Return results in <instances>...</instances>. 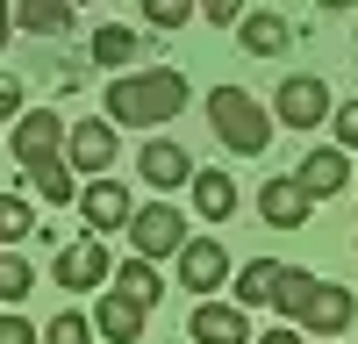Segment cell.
<instances>
[{
    "label": "cell",
    "mask_w": 358,
    "mask_h": 344,
    "mask_svg": "<svg viewBox=\"0 0 358 344\" xmlns=\"http://www.w3.org/2000/svg\"><path fill=\"white\" fill-rule=\"evenodd\" d=\"M172 115H187V72L143 65V72L108 79V122L115 129H165Z\"/></svg>",
    "instance_id": "cell-1"
},
{
    "label": "cell",
    "mask_w": 358,
    "mask_h": 344,
    "mask_svg": "<svg viewBox=\"0 0 358 344\" xmlns=\"http://www.w3.org/2000/svg\"><path fill=\"white\" fill-rule=\"evenodd\" d=\"M208 122H215V136L229 143V151L244 158H265V143H273V108H258L244 86H208Z\"/></svg>",
    "instance_id": "cell-2"
},
{
    "label": "cell",
    "mask_w": 358,
    "mask_h": 344,
    "mask_svg": "<svg viewBox=\"0 0 358 344\" xmlns=\"http://www.w3.org/2000/svg\"><path fill=\"white\" fill-rule=\"evenodd\" d=\"M330 86H322L315 72H294V79H280V94H273V122H287V129H315V122H330Z\"/></svg>",
    "instance_id": "cell-3"
},
{
    "label": "cell",
    "mask_w": 358,
    "mask_h": 344,
    "mask_svg": "<svg viewBox=\"0 0 358 344\" xmlns=\"http://www.w3.org/2000/svg\"><path fill=\"white\" fill-rule=\"evenodd\" d=\"M351 315H358V294H351V287H337V280H315L294 323H301L308 337H344V330H351Z\"/></svg>",
    "instance_id": "cell-4"
},
{
    "label": "cell",
    "mask_w": 358,
    "mask_h": 344,
    "mask_svg": "<svg viewBox=\"0 0 358 344\" xmlns=\"http://www.w3.org/2000/svg\"><path fill=\"white\" fill-rule=\"evenodd\" d=\"M179 244H187V215H179V208L151 201V208L129 215V251H143V258H179Z\"/></svg>",
    "instance_id": "cell-5"
},
{
    "label": "cell",
    "mask_w": 358,
    "mask_h": 344,
    "mask_svg": "<svg viewBox=\"0 0 358 344\" xmlns=\"http://www.w3.org/2000/svg\"><path fill=\"white\" fill-rule=\"evenodd\" d=\"M65 115H50V108H22L15 115V158L22 165H43V158H65Z\"/></svg>",
    "instance_id": "cell-6"
},
{
    "label": "cell",
    "mask_w": 358,
    "mask_h": 344,
    "mask_svg": "<svg viewBox=\"0 0 358 344\" xmlns=\"http://www.w3.org/2000/svg\"><path fill=\"white\" fill-rule=\"evenodd\" d=\"M258 215L273 222V229H308V215H315V194L294 180V172H273V180L258 187Z\"/></svg>",
    "instance_id": "cell-7"
},
{
    "label": "cell",
    "mask_w": 358,
    "mask_h": 344,
    "mask_svg": "<svg viewBox=\"0 0 358 344\" xmlns=\"http://www.w3.org/2000/svg\"><path fill=\"white\" fill-rule=\"evenodd\" d=\"M187 337L194 344H251V308H236V301H194L187 315Z\"/></svg>",
    "instance_id": "cell-8"
},
{
    "label": "cell",
    "mask_w": 358,
    "mask_h": 344,
    "mask_svg": "<svg viewBox=\"0 0 358 344\" xmlns=\"http://www.w3.org/2000/svg\"><path fill=\"white\" fill-rule=\"evenodd\" d=\"M136 180H143V187H158V194H172V187H194V158H187V143L151 136V143L136 151Z\"/></svg>",
    "instance_id": "cell-9"
},
{
    "label": "cell",
    "mask_w": 358,
    "mask_h": 344,
    "mask_svg": "<svg viewBox=\"0 0 358 344\" xmlns=\"http://www.w3.org/2000/svg\"><path fill=\"white\" fill-rule=\"evenodd\" d=\"M172 266H179V287H187V294H215V287L229 280V251L215 237H187Z\"/></svg>",
    "instance_id": "cell-10"
},
{
    "label": "cell",
    "mask_w": 358,
    "mask_h": 344,
    "mask_svg": "<svg viewBox=\"0 0 358 344\" xmlns=\"http://www.w3.org/2000/svg\"><path fill=\"white\" fill-rule=\"evenodd\" d=\"M79 215H86V229H94V237H101V229H129V187L122 180H108V172H94V180H86L79 187Z\"/></svg>",
    "instance_id": "cell-11"
},
{
    "label": "cell",
    "mask_w": 358,
    "mask_h": 344,
    "mask_svg": "<svg viewBox=\"0 0 358 344\" xmlns=\"http://www.w3.org/2000/svg\"><path fill=\"white\" fill-rule=\"evenodd\" d=\"M143 323H151V308L122 287H101V308H94V330L101 344H143Z\"/></svg>",
    "instance_id": "cell-12"
},
{
    "label": "cell",
    "mask_w": 358,
    "mask_h": 344,
    "mask_svg": "<svg viewBox=\"0 0 358 344\" xmlns=\"http://www.w3.org/2000/svg\"><path fill=\"white\" fill-rule=\"evenodd\" d=\"M101 280H115V258L101 251V237H79V244L57 251V287H65V294H86V287H101Z\"/></svg>",
    "instance_id": "cell-13"
},
{
    "label": "cell",
    "mask_w": 358,
    "mask_h": 344,
    "mask_svg": "<svg viewBox=\"0 0 358 344\" xmlns=\"http://www.w3.org/2000/svg\"><path fill=\"white\" fill-rule=\"evenodd\" d=\"M65 158H72V172H108L115 165V122H108V115L72 122L65 129Z\"/></svg>",
    "instance_id": "cell-14"
},
{
    "label": "cell",
    "mask_w": 358,
    "mask_h": 344,
    "mask_svg": "<svg viewBox=\"0 0 358 344\" xmlns=\"http://www.w3.org/2000/svg\"><path fill=\"white\" fill-rule=\"evenodd\" d=\"M294 180H301L315 201H330V194L351 187V151H344V143H322V151H308L301 165H294Z\"/></svg>",
    "instance_id": "cell-15"
},
{
    "label": "cell",
    "mask_w": 358,
    "mask_h": 344,
    "mask_svg": "<svg viewBox=\"0 0 358 344\" xmlns=\"http://www.w3.org/2000/svg\"><path fill=\"white\" fill-rule=\"evenodd\" d=\"M236 36H244V57H287L294 29H287V15H244Z\"/></svg>",
    "instance_id": "cell-16"
},
{
    "label": "cell",
    "mask_w": 358,
    "mask_h": 344,
    "mask_svg": "<svg viewBox=\"0 0 358 344\" xmlns=\"http://www.w3.org/2000/svg\"><path fill=\"white\" fill-rule=\"evenodd\" d=\"M194 208H201V222H222V215H236V180H229V172H201L194 165Z\"/></svg>",
    "instance_id": "cell-17"
},
{
    "label": "cell",
    "mask_w": 358,
    "mask_h": 344,
    "mask_svg": "<svg viewBox=\"0 0 358 344\" xmlns=\"http://www.w3.org/2000/svg\"><path fill=\"white\" fill-rule=\"evenodd\" d=\"M86 57H94V65H108V72H122L129 57H143V36H136V29H122V22H108V29H94Z\"/></svg>",
    "instance_id": "cell-18"
},
{
    "label": "cell",
    "mask_w": 358,
    "mask_h": 344,
    "mask_svg": "<svg viewBox=\"0 0 358 344\" xmlns=\"http://www.w3.org/2000/svg\"><path fill=\"white\" fill-rule=\"evenodd\" d=\"M8 8L29 36H65L72 29V0H8Z\"/></svg>",
    "instance_id": "cell-19"
},
{
    "label": "cell",
    "mask_w": 358,
    "mask_h": 344,
    "mask_svg": "<svg viewBox=\"0 0 358 344\" xmlns=\"http://www.w3.org/2000/svg\"><path fill=\"white\" fill-rule=\"evenodd\" d=\"M115 287H122V294H136L143 308H158V301H165V280H158V266H151L143 251H129L122 266H115Z\"/></svg>",
    "instance_id": "cell-20"
},
{
    "label": "cell",
    "mask_w": 358,
    "mask_h": 344,
    "mask_svg": "<svg viewBox=\"0 0 358 344\" xmlns=\"http://www.w3.org/2000/svg\"><path fill=\"white\" fill-rule=\"evenodd\" d=\"M29 294H36V273H29V258H22L15 244H0V301L22 308Z\"/></svg>",
    "instance_id": "cell-21"
},
{
    "label": "cell",
    "mask_w": 358,
    "mask_h": 344,
    "mask_svg": "<svg viewBox=\"0 0 358 344\" xmlns=\"http://www.w3.org/2000/svg\"><path fill=\"white\" fill-rule=\"evenodd\" d=\"M273 287H280V258H251L244 280H236V308H265Z\"/></svg>",
    "instance_id": "cell-22"
},
{
    "label": "cell",
    "mask_w": 358,
    "mask_h": 344,
    "mask_svg": "<svg viewBox=\"0 0 358 344\" xmlns=\"http://www.w3.org/2000/svg\"><path fill=\"white\" fill-rule=\"evenodd\" d=\"M22 172L36 187V201H57V208L72 201V158H43V165H22Z\"/></svg>",
    "instance_id": "cell-23"
},
{
    "label": "cell",
    "mask_w": 358,
    "mask_h": 344,
    "mask_svg": "<svg viewBox=\"0 0 358 344\" xmlns=\"http://www.w3.org/2000/svg\"><path fill=\"white\" fill-rule=\"evenodd\" d=\"M308 287H315V273H301V266H280V287H273V308L287 315H301V301H308Z\"/></svg>",
    "instance_id": "cell-24"
},
{
    "label": "cell",
    "mask_w": 358,
    "mask_h": 344,
    "mask_svg": "<svg viewBox=\"0 0 358 344\" xmlns=\"http://www.w3.org/2000/svg\"><path fill=\"white\" fill-rule=\"evenodd\" d=\"M22 237H36V208L22 194H0V244H22Z\"/></svg>",
    "instance_id": "cell-25"
},
{
    "label": "cell",
    "mask_w": 358,
    "mask_h": 344,
    "mask_svg": "<svg viewBox=\"0 0 358 344\" xmlns=\"http://www.w3.org/2000/svg\"><path fill=\"white\" fill-rule=\"evenodd\" d=\"M101 330H94V315H79V308H65V315H50L43 323V344H94Z\"/></svg>",
    "instance_id": "cell-26"
},
{
    "label": "cell",
    "mask_w": 358,
    "mask_h": 344,
    "mask_svg": "<svg viewBox=\"0 0 358 344\" xmlns=\"http://www.w3.org/2000/svg\"><path fill=\"white\" fill-rule=\"evenodd\" d=\"M151 29H187V15H201V0H136Z\"/></svg>",
    "instance_id": "cell-27"
},
{
    "label": "cell",
    "mask_w": 358,
    "mask_h": 344,
    "mask_svg": "<svg viewBox=\"0 0 358 344\" xmlns=\"http://www.w3.org/2000/svg\"><path fill=\"white\" fill-rule=\"evenodd\" d=\"M0 344H43V330L22 323V308H8V315H0Z\"/></svg>",
    "instance_id": "cell-28"
},
{
    "label": "cell",
    "mask_w": 358,
    "mask_h": 344,
    "mask_svg": "<svg viewBox=\"0 0 358 344\" xmlns=\"http://www.w3.org/2000/svg\"><path fill=\"white\" fill-rule=\"evenodd\" d=\"M330 122H337V143H344V151H358V94H351L344 108H330Z\"/></svg>",
    "instance_id": "cell-29"
},
{
    "label": "cell",
    "mask_w": 358,
    "mask_h": 344,
    "mask_svg": "<svg viewBox=\"0 0 358 344\" xmlns=\"http://www.w3.org/2000/svg\"><path fill=\"white\" fill-rule=\"evenodd\" d=\"M201 22H215V29H236V22H244V0H201Z\"/></svg>",
    "instance_id": "cell-30"
},
{
    "label": "cell",
    "mask_w": 358,
    "mask_h": 344,
    "mask_svg": "<svg viewBox=\"0 0 358 344\" xmlns=\"http://www.w3.org/2000/svg\"><path fill=\"white\" fill-rule=\"evenodd\" d=\"M15 115H22V79L0 72V122H15Z\"/></svg>",
    "instance_id": "cell-31"
},
{
    "label": "cell",
    "mask_w": 358,
    "mask_h": 344,
    "mask_svg": "<svg viewBox=\"0 0 358 344\" xmlns=\"http://www.w3.org/2000/svg\"><path fill=\"white\" fill-rule=\"evenodd\" d=\"M251 344H301V330H294V323H280V330H265V337H251Z\"/></svg>",
    "instance_id": "cell-32"
},
{
    "label": "cell",
    "mask_w": 358,
    "mask_h": 344,
    "mask_svg": "<svg viewBox=\"0 0 358 344\" xmlns=\"http://www.w3.org/2000/svg\"><path fill=\"white\" fill-rule=\"evenodd\" d=\"M8 36H15V8L0 0V50H8Z\"/></svg>",
    "instance_id": "cell-33"
},
{
    "label": "cell",
    "mask_w": 358,
    "mask_h": 344,
    "mask_svg": "<svg viewBox=\"0 0 358 344\" xmlns=\"http://www.w3.org/2000/svg\"><path fill=\"white\" fill-rule=\"evenodd\" d=\"M322 8H330V15H344V8H358V0H322Z\"/></svg>",
    "instance_id": "cell-34"
},
{
    "label": "cell",
    "mask_w": 358,
    "mask_h": 344,
    "mask_svg": "<svg viewBox=\"0 0 358 344\" xmlns=\"http://www.w3.org/2000/svg\"><path fill=\"white\" fill-rule=\"evenodd\" d=\"M72 8H86V0H72Z\"/></svg>",
    "instance_id": "cell-35"
}]
</instances>
